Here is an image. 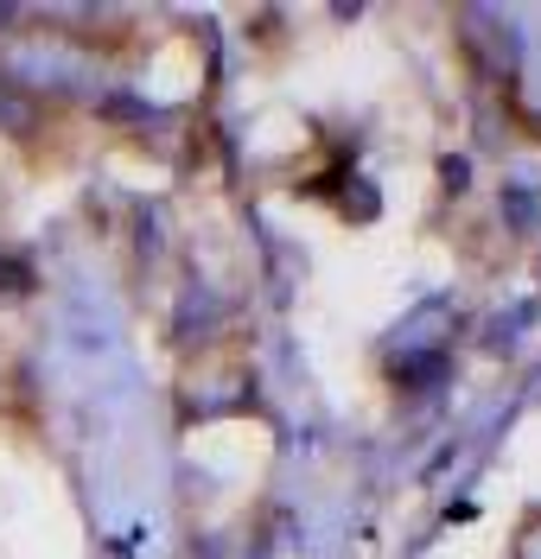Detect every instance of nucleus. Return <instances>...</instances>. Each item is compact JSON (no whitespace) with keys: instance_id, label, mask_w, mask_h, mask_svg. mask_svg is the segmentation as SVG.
<instances>
[{"instance_id":"obj_1","label":"nucleus","mask_w":541,"mask_h":559,"mask_svg":"<svg viewBox=\"0 0 541 559\" xmlns=\"http://www.w3.org/2000/svg\"><path fill=\"white\" fill-rule=\"evenodd\" d=\"M26 128H33V103H26V90L0 83V134H26Z\"/></svg>"},{"instance_id":"obj_2","label":"nucleus","mask_w":541,"mask_h":559,"mask_svg":"<svg viewBox=\"0 0 541 559\" xmlns=\"http://www.w3.org/2000/svg\"><path fill=\"white\" fill-rule=\"evenodd\" d=\"M26 286H33V274H26L20 261H7V254H0V299H13V293H26Z\"/></svg>"},{"instance_id":"obj_3","label":"nucleus","mask_w":541,"mask_h":559,"mask_svg":"<svg viewBox=\"0 0 541 559\" xmlns=\"http://www.w3.org/2000/svg\"><path fill=\"white\" fill-rule=\"evenodd\" d=\"M504 204H509V223H516V229L536 223V198H529V191H504Z\"/></svg>"},{"instance_id":"obj_4","label":"nucleus","mask_w":541,"mask_h":559,"mask_svg":"<svg viewBox=\"0 0 541 559\" xmlns=\"http://www.w3.org/2000/svg\"><path fill=\"white\" fill-rule=\"evenodd\" d=\"M439 173H446V185H466V178H471V166H466V159H446Z\"/></svg>"},{"instance_id":"obj_5","label":"nucleus","mask_w":541,"mask_h":559,"mask_svg":"<svg viewBox=\"0 0 541 559\" xmlns=\"http://www.w3.org/2000/svg\"><path fill=\"white\" fill-rule=\"evenodd\" d=\"M7 26H13V7H0V33H7Z\"/></svg>"}]
</instances>
